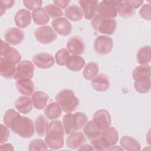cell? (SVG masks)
I'll return each mask as SVG.
<instances>
[{
    "label": "cell",
    "instance_id": "6da1fadb",
    "mask_svg": "<svg viewBox=\"0 0 151 151\" xmlns=\"http://www.w3.org/2000/svg\"><path fill=\"white\" fill-rule=\"evenodd\" d=\"M3 121L14 133L22 137L29 138L34 134L33 121L27 117L21 116L14 109L8 110L5 112Z\"/></svg>",
    "mask_w": 151,
    "mask_h": 151
},
{
    "label": "cell",
    "instance_id": "7a4b0ae2",
    "mask_svg": "<svg viewBox=\"0 0 151 151\" xmlns=\"http://www.w3.org/2000/svg\"><path fill=\"white\" fill-rule=\"evenodd\" d=\"M64 129L60 120H53L49 124L45 142L50 149L57 150L63 147Z\"/></svg>",
    "mask_w": 151,
    "mask_h": 151
},
{
    "label": "cell",
    "instance_id": "3957f363",
    "mask_svg": "<svg viewBox=\"0 0 151 151\" xmlns=\"http://www.w3.org/2000/svg\"><path fill=\"white\" fill-rule=\"evenodd\" d=\"M63 121L65 133L69 135L83 128L88 122V117L82 112H76L73 114L68 113L64 116Z\"/></svg>",
    "mask_w": 151,
    "mask_h": 151
},
{
    "label": "cell",
    "instance_id": "277c9868",
    "mask_svg": "<svg viewBox=\"0 0 151 151\" xmlns=\"http://www.w3.org/2000/svg\"><path fill=\"white\" fill-rule=\"evenodd\" d=\"M55 101L65 113H71L74 111L79 104L78 99L74 92L70 89H63L57 93Z\"/></svg>",
    "mask_w": 151,
    "mask_h": 151
},
{
    "label": "cell",
    "instance_id": "5b68a950",
    "mask_svg": "<svg viewBox=\"0 0 151 151\" xmlns=\"http://www.w3.org/2000/svg\"><path fill=\"white\" fill-rule=\"evenodd\" d=\"M91 25L92 28L101 34L112 35L117 27V21L113 18H106L98 14L92 18Z\"/></svg>",
    "mask_w": 151,
    "mask_h": 151
},
{
    "label": "cell",
    "instance_id": "8992f818",
    "mask_svg": "<svg viewBox=\"0 0 151 151\" xmlns=\"http://www.w3.org/2000/svg\"><path fill=\"white\" fill-rule=\"evenodd\" d=\"M93 47L95 51L99 55H106L112 50L113 41L111 37L106 35H99L94 41Z\"/></svg>",
    "mask_w": 151,
    "mask_h": 151
},
{
    "label": "cell",
    "instance_id": "52a82bcc",
    "mask_svg": "<svg viewBox=\"0 0 151 151\" xmlns=\"http://www.w3.org/2000/svg\"><path fill=\"white\" fill-rule=\"evenodd\" d=\"M36 40L42 44H49L55 41L57 38V34L48 25L37 28L34 31Z\"/></svg>",
    "mask_w": 151,
    "mask_h": 151
},
{
    "label": "cell",
    "instance_id": "ba28073f",
    "mask_svg": "<svg viewBox=\"0 0 151 151\" xmlns=\"http://www.w3.org/2000/svg\"><path fill=\"white\" fill-rule=\"evenodd\" d=\"M119 1H103L99 2L97 12L99 15L106 18H114L117 17L116 5Z\"/></svg>",
    "mask_w": 151,
    "mask_h": 151
},
{
    "label": "cell",
    "instance_id": "9c48e42d",
    "mask_svg": "<svg viewBox=\"0 0 151 151\" xmlns=\"http://www.w3.org/2000/svg\"><path fill=\"white\" fill-rule=\"evenodd\" d=\"M1 58L16 64H18L21 60V55L18 51L2 40L1 42Z\"/></svg>",
    "mask_w": 151,
    "mask_h": 151
},
{
    "label": "cell",
    "instance_id": "30bf717a",
    "mask_svg": "<svg viewBox=\"0 0 151 151\" xmlns=\"http://www.w3.org/2000/svg\"><path fill=\"white\" fill-rule=\"evenodd\" d=\"M35 67L34 64L28 60H24L19 62L16 68V73L14 76L15 80L21 78L31 79L34 76Z\"/></svg>",
    "mask_w": 151,
    "mask_h": 151
},
{
    "label": "cell",
    "instance_id": "8fae6325",
    "mask_svg": "<svg viewBox=\"0 0 151 151\" xmlns=\"http://www.w3.org/2000/svg\"><path fill=\"white\" fill-rule=\"evenodd\" d=\"M92 121L102 131L110 127L111 123V119L109 111L104 109L96 111L93 114Z\"/></svg>",
    "mask_w": 151,
    "mask_h": 151
},
{
    "label": "cell",
    "instance_id": "7c38bea8",
    "mask_svg": "<svg viewBox=\"0 0 151 151\" xmlns=\"http://www.w3.org/2000/svg\"><path fill=\"white\" fill-rule=\"evenodd\" d=\"M32 60L38 68L41 69L51 68L55 63L53 56L46 52H41L35 54L32 57Z\"/></svg>",
    "mask_w": 151,
    "mask_h": 151
},
{
    "label": "cell",
    "instance_id": "4fadbf2b",
    "mask_svg": "<svg viewBox=\"0 0 151 151\" xmlns=\"http://www.w3.org/2000/svg\"><path fill=\"white\" fill-rule=\"evenodd\" d=\"M5 41L12 45H17L24 39V32L19 28L12 27L8 29L4 34Z\"/></svg>",
    "mask_w": 151,
    "mask_h": 151
},
{
    "label": "cell",
    "instance_id": "5bb4252c",
    "mask_svg": "<svg viewBox=\"0 0 151 151\" xmlns=\"http://www.w3.org/2000/svg\"><path fill=\"white\" fill-rule=\"evenodd\" d=\"M51 24L55 32L61 35L67 36L71 32V25L65 18H55L52 21Z\"/></svg>",
    "mask_w": 151,
    "mask_h": 151
},
{
    "label": "cell",
    "instance_id": "9a60e30c",
    "mask_svg": "<svg viewBox=\"0 0 151 151\" xmlns=\"http://www.w3.org/2000/svg\"><path fill=\"white\" fill-rule=\"evenodd\" d=\"M100 137L109 150L118 142L119 134L114 127H109L102 131Z\"/></svg>",
    "mask_w": 151,
    "mask_h": 151
},
{
    "label": "cell",
    "instance_id": "2e32d148",
    "mask_svg": "<svg viewBox=\"0 0 151 151\" xmlns=\"http://www.w3.org/2000/svg\"><path fill=\"white\" fill-rule=\"evenodd\" d=\"M78 3L82 9L85 18L88 20L92 19L96 15V11H97L99 1L80 0Z\"/></svg>",
    "mask_w": 151,
    "mask_h": 151
},
{
    "label": "cell",
    "instance_id": "e0dca14e",
    "mask_svg": "<svg viewBox=\"0 0 151 151\" xmlns=\"http://www.w3.org/2000/svg\"><path fill=\"white\" fill-rule=\"evenodd\" d=\"M151 68L149 65H140L133 71L132 76L134 81H146L150 80Z\"/></svg>",
    "mask_w": 151,
    "mask_h": 151
},
{
    "label": "cell",
    "instance_id": "ac0fdd59",
    "mask_svg": "<svg viewBox=\"0 0 151 151\" xmlns=\"http://www.w3.org/2000/svg\"><path fill=\"white\" fill-rule=\"evenodd\" d=\"M86 140L84 133L80 132H74L70 134L66 139V145L71 149H78Z\"/></svg>",
    "mask_w": 151,
    "mask_h": 151
},
{
    "label": "cell",
    "instance_id": "d6986e66",
    "mask_svg": "<svg viewBox=\"0 0 151 151\" xmlns=\"http://www.w3.org/2000/svg\"><path fill=\"white\" fill-rule=\"evenodd\" d=\"M15 86L19 93L27 96L32 95L35 90L34 83L29 78H21L17 80L15 83Z\"/></svg>",
    "mask_w": 151,
    "mask_h": 151
},
{
    "label": "cell",
    "instance_id": "ffe728a7",
    "mask_svg": "<svg viewBox=\"0 0 151 151\" xmlns=\"http://www.w3.org/2000/svg\"><path fill=\"white\" fill-rule=\"evenodd\" d=\"M67 48L69 52L73 55H81L84 51V44L83 40L77 36L72 37L67 44Z\"/></svg>",
    "mask_w": 151,
    "mask_h": 151
},
{
    "label": "cell",
    "instance_id": "44dd1931",
    "mask_svg": "<svg viewBox=\"0 0 151 151\" xmlns=\"http://www.w3.org/2000/svg\"><path fill=\"white\" fill-rule=\"evenodd\" d=\"M15 23L18 28H24L29 26L31 22V14L29 11L21 9L15 15Z\"/></svg>",
    "mask_w": 151,
    "mask_h": 151
},
{
    "label": "cell",
    "instance_id": "7402d4cb",
    "mask_svg": "<svg viewBox=\"0 0 151 151\" xmlns=\"http://www.w3.org/2000/svg\"><path fill=\"white\" fill-rule=\"evenodd\" d=\"M91 84L96 91H105L110 87V80L106 74L100 73L92 79Z\"/></svg>",
    "mask_w": 151,
    "mask_h": 151
},
{
    "label": "cell",
    "instance_id": "603a6c76",
    "mask_svg": "<svg viewBox=\"0 0 151 151\" xmlns=\"http://www.w3.org/2000/svg\"><path fill=\"white\" fill-rule=\"evenodd\" d=\"M16 68V64L0 57V73L2 77L6 78L14 77Z\"/></svg>",
    "mask_w": 151,
    "mask_h": 151
},
{
    "label": "cell",
    "instance_id": "cb8c5ba5",
    "mask_svg": "<svg viewBox=\"0 0 151 151\" xmlns=\"http://www.w3.org/2000/svg\"><path fill=\"white\" fill-rule=\"evenodd\" d=\"M15 107L19 113L27 114L32 110L33 108V102L32 99L28 97L21 96L16 100Z\"/></svg>",
    "mask_w": 151,
    "mask_h": 151
},
{
    "label": "cell",
    "instance_id": "d4e9b609",
    "mask_svg": "<svg viewBox=\"0 0 151 151\" xmlns=\"http://www.w3.org/2000/svg\"><path fill=\"white\" fill-rule=\"evenodd\" d=\"M85 63L86 61L82 57L78 55H72L69 57L65 65L71 71H78L84 67Z\"/></svg>",
    "mask_w": 151,
    "mask_h": 151
},
{
    "label": "cell",
    "instance_id": "484cf974",
    "mask_svg": "<svg viewBox=\"0 0 151 151\" xmlns=\"http://www.w3.org/2000/svg\"><path fill=\"white\" fill-rule=\"evenodd\" d=\"M31 99L34 107L37 110H41L46 106L49 99V96L44 91H37L32 95Z\"/></svg>",
    "mask_w": 151,
    "mask_h": 151
},
{
    "label": "cell",
    "instance_id": "4316f807",
    "mask_svg": "<svg viewBox=\"0 0 151 151\" xmlns=\"http://www.w3.org/2000/svg\"><path fill=\"white\" fill-rule=\"evenodd\" d=\"M120 145L124 150L129 151H137L141 149V146L138 140L131 136H124L120 141Z\"/></svg>",
    "mask_w": 151,
    "mask_h": 151
},
{
    "label": "cell",
    "instance_id": "83f0119b",
    "mask_svg": "<svg viewBox=\"0 0 151 151\" xmlns=\"http://www.w3.org/2000/svg\"><path fill=\"white\" fill-rule=\"evenodd\" d=\"M83 132L86 137L90 140L100 137L101 134L102 130H100L93 123L90 121L86 123L83 129Z\"/></svg>",
    "mask_w": 151,
    "mask_h": 151
},
{
    "label": "cell",
    "instance_id": "f1b7e54d",
    "mask_svg": "<svg viewBox=\"0 0 151 151\" xmlns=\"http://www.w3.org/2000/svg\"><path fill=\"white\" fill-rule=\"evenodd\" d=\"M65 17L73 21H78L83 17V12L82 9L76 5H71L66 8L64 11Z\"/></svg>",
    "mask_w": 151,
    "mask_h": 151
},
{
    "label": "cell",
    "instance_id": "f546056e",
    "mask_svg": "<svg viewBox=\"0 0 151 151\" xmlns=\"http://www.w3.org/2000/svg\"><path fill=\"white\" fill-rule=\"evenodd\" d=\"M32 17L34 22L37 25H45L50 20L47 12L41 7L34 9L32 12Z\"/></svg>",
    "mask_w": 151,
    "mask_h": 151
},
{
    "label": "cell",
    "instance_id": "4dcf8cb0",
    "mask_svg": "<svg viewBox=\"0 0 151 151\" xmlns=\"http://www.w3.org/2000/svg\"><path fill=\"white\" fill-rule=\"evenodd\" d=\"M117 13L123 18H129L134 15L135 10L133 9L126 1H119L116 5Z\"/></svg>",
    "mask_w": 151,
    "mask_h": 151
},
{
    "label": "cell",
    "instance_id": "1f68e13d",
    "mask_svg": "<svg viewBox=\"0 0 151 151\" xmlns=\"http://www.w3.org/2000/svg\"><path fill=\"white\" fill-rule=\"evenodd\" d=\"M151 58V49L150 45H145L139 49L136 54V59L141 65L147 64L150 63Z\"/></svg>",
    "mask_w": 151,
    "mask_h": 151
},
{
    "label": "cell",
    "instance_id": "d6a6232c",
    "mask_svg": "<svg viewBox=\"0 0 151 151\" xmlns=\"http://www.w3.org/2000/svg\"><path fill=\"white\" fill-rule=\"evenodd\" d=\"M61 109L57 103H50L44 110V114L47 118L51 120L58 119L62 113Z\"/></svg>",
    "mask_w": 151,
    "mask_h": 151
},
{
    "label": "cell",
    "instance_id": "836d02e7",
    "mask_svg": "<svg viewBox=\"0 0 151 151\" xmlns=\"http://www.w3.org/2000/svg\"><path fill=\"white\" fill-rule=\"evenodd\" d=\"M49 124L48 120L43 115H39L35 121V128L37 134L43 136L48 129Z\"/></svg>",
    "mask_w": 151,
    "mask_h": 151
},
{
    "label": "cell",
    "instance_id": "e575fe53",
    "mask_svg": "<svg viewBox=\"0 0 151 151\" xmlns=\"http://www.w3.org/2000/svg\"><path fill=\"white\" fill-rule=\"evenodd\" d=\"M99 66L96 63L90 62L84 68L83 76L87 80H92L99 73Z\"/></svg>",
    "mask_w": 151,
    "mask_h": 151
},
{
    "label": "cell",
    "instance_id": "d590c367",
    "mask_svg": "<svg viewBox=\"0 0 151 151\" xmlns=\"http://www.w3.org/2000/svg\"><path fill=\"white\" fill-rule=\"evenodd\" d=\"M70 56V52L68 50L64 48H61L55 54V61L59 65H64L66 64Z\"/></svg>",
    "mask_w": 151,
    "mask_h": 151
},
{
    "label": "cell",
    "instance_id": "8d00e7d4",
    "mask_svg": "<svg viewBox=\"0 0 151 151\" xmlns=\"http://www.w3.org/2000/svg\"><path fill=\"white\" fill-rule=\"evenodd\" d=\"M44 9L51 18H58L63 15V11L55 5L48 4L45 6Z\"/></svg>",
    "mask_w": 151,
    "mask_h": 151
},
{
    "label": "cell",
    "instance_id": "74e56055",
    "mask_svg": "<svg viewBox=\"0 0 151 151\" xmlns=\"http://www.w3.org/2000/svg\"><path fill=\"white\" fill-rule=\"evenodd\" d=\"M48 146L45 142L40 139L32 140L28 146V150L30 151L33 150H47Z\"/></svg>",
    "mask_w": 151,
    "mask_h": 151
},
{
    "label": "cell",
    "instance_id": "f35d334b",
    "mask_svg": "<svg viewBox=\"0 0 151 151\" xmlns=\"http://www.w3.org/2000/svg\"><path fill=\"white\" fill-rule=\"evenodd\" d=\"M91 145L94 150H107L109 148L101 140L100 136L91 140Z\"/></svg>",
    "mask_w": 151,
    "mask_h": 151
},
{
    "label": "cell",
    "instance_id": "ab89813d",
    "mask_svg": "<svg viewBox=\"0 0 151 151\" xmlns=\"http://www.w3.org/2000/svg\"><path fill=\"white\" fill-rule=\"evenodd\" d=\"M139 14L142 18L146 20H150L151 19V6L150 5H143L139 11Z\"/></svg>",
    "mask_w": 151,
    "mask_h": 151
},
{
    "label": "cell",
    "instance_id": "60d3db41",
    "mask_svg": "<svg viewBox=\"0 0 151 151\" xmlns=\"http://www.w3.org/2000/svg\"><path fill=\"white\" fill-rule=\"evenodd\" d=\"M22 2L27 8L31 10H34L37 8H39L42 5V1L41 0H24L22 1Z\"/></svg>",
    "mask_w": 151,
    "mask_h": 151
},
{
    "label": "cell",
    "instance_id": "b9f144b4",
    "mask_svg": "<svg viewBox=\"0 0 151 151\" xmlns=\"http://www.w3.org/2000/svg\"><path fill=\"white\" fill-rule=\"evenodd\" d=\"M9 134H10V133H9V130L8 128L6 126L1 124L0 143L2 144V143H5V142H6L8 139Z\"/></svg>",
    "mask_w": 151,
    "mask_h": 151
},
{
    "label": "cell",
    "instance_id": "7bdbcfd3",
    "mask_svg": "<svg viewBox=\"0 0 151 151\" xmlns=\"http://www.w3.org/2000/svg\"><path fill=\"white\" fill-rule=\"evenodd\" d=\"M15 4V1H1V15L5 12V10L11 8Z\"/></svg>",
    "mask_w": 151,
    "mask_h": 151
},
{
    "label": "cell",
    "instance_id": "ee69618b",
    "mask_svg": "<svg viewBox=\"0 0 151 151\" xmlns=\"http://www.w3.org/2000/svg\"><path fill=\"white\" fill-rule=\"evenodd\" d=\"M53 2L57 6H58L60 8L64 9V8H65L68 5V4L70 2V1H69V0H60V1L56 0V1H54Z\"/></svg>",
    "mask_w": 151,
    "mask_h": 151
},
{
    "label": "cell",
    "instance_id": "f6af8a7d",
    "mask_svg": "<svg viewBox=\"0 0 151 151\" xmlns=\"http://www.w3.org/2000/svg\"><path fill=\"white\" fill-rule=\"evenodd\" d=\"M126 2L134 9L140 7L143 3V0H130L126 1Z\"/></svg>",
    "mask_w": 151,
    "mask_h": 151
},
{
    "label": "cell",
    "instance_id": "bcb514c9",
    "mask_svg": "<svg viewBox=\"0 0 151 151\" xmlns=\"http://www.w3.org/2000/svg\"><path fill=\"white\" fill-rule=\"evenodd\" d=\"M0 150H14V149L13 146L10 143H4L0 146Z\"/></svg>",
    "mask_w": 151,
    "mask_h": 151
},
{
    "label": "cell",
    "instance_id": "7dc6e473",
    "mask_svg": "<svg viewBox=\"0 0 151 151\" xmlns=\"http://www.w3.org/2000/svg\"><path fill=\"white\" fill-rule=\"evenodd\" d=\"M77 149L78 150H94L93 147L88 144L83 145Z\"/></svg>",
    "mask_w": 151,
    "mask_h": 151
}]
</instances>
